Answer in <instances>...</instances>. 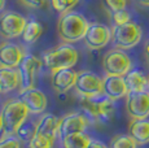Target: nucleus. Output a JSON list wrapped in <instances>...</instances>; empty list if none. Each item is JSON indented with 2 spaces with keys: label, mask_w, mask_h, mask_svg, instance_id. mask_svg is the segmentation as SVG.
Wrapping results in <instances>:
<instances>
[{
  "label": "nucleus",
  "mask_w": 149,
  "mask_h": 148,
  "mask_svg": "<svg viewBox=\"0 0 149 148\" xmlns=\"http://www.w3.org/2000/svg\"><path fill=\"white\" fill-rule=\"evenodd\" d=\"M87 148H108L107 146H105L104 143H101L100 140H91V143L88 144V147Z\"/></svg>",
  "instance_id": "obj_31"
},
{
  "label": "nucleus",
  "mask_w": 149,
  "mask_h": 148,
  "mask_svg": "<svg viewBox=\"0 0 149 148\" xmlns=\"http://www.w3.org/2000/svg\"><path fill=\"white\" fill-rule=\"evenodd\" d=\"M123 78H125L128 92L148 91V77L145 75L141 70L131 69Z\"/></svg>",
  "instance_id": "obj_20"
},
{
  "label": "nucleus",
  "mask_w": 149,
  "mask_h": 148,
  "mask_svg": "<svg viewBox=\"0 0 149 148\" xmlns=\"http://www.w3.org/2000/svg\"><path fill=\"white\" fill-rule=\"evenodd\" d=\"M81 108L83 114L90 121L108 124L114 117L116 107L113 100L107 96H96V98H81Z\"/></svg>",
  "instance_id": "obj_3"
},
{
  "label": "nucleus",
  "mask_w": 149,
  "mask_h": 148,
  "mask_svg": "<svg viewBox=\"0 0 149 148\" xmlns=\"http://www.w3.org/2000/svg\"><path fill=\"white\" fill-rule=\"evenodd\" d=\"M102 4L109 13H114L127 8L128 0H102Z\"/></svg>",
  "instance_id": "obj_27"
},
{
  "label": "nucleus",
  "mask_w": 149,
  "mask_h": 148,
  "mask_svg": "<svg viewBox=\"0 0 149 148\" xmlns=\"http://www.w3.org/2000/svg\"><path fill=\"white\" fill-rule=\"evenodd\" d=\"M60 131V118L54 114L45 113L36 122V134L43 135L48 139L56 140Z\"/></svg>",
  "instance_id": "obj_17"
},
{
  "label": "nucleus",
  "mask_w": 149,
  "mask_h": 148,
  "mask_svg": "<svg viewBox=\"0 0 149 148\" xmlns=\"http://www.w3.org/2000/svg\"><path fill=\"white\" fill-rule=\"evenodd\" d=\"M4 130V127H3V119H1V116H0V133Z\"/></svg>",
  "instance_id": "obj_35"
},
{
  "label": "nucleus",
  "mask_w": 149,
  "mask_h": 148,
  "mask_svg": "<svg viewBox=\"0 0 149 148\" xmlns=\"http://www.w3.org/2000/svg\"><path fill=\"white\" fill-rule=\"evenodd\" d=\"M24 5H26L29 8H35V9H40L44 8L47 4V0H19Z\"/></svg>",
  "instance_id": "obj_30"
},
{
  "label": "nucleus",
  "mask_w": 149,
  "mask_h": 148,
  "mask_svg": "<svg viewBox=\"0 0 149 148\" xmlns=\"http://www.w3.org/2000/svg\"><path fill=\"white\" fill-rule=\"evenodd\" d=\"M21 86L18 70L14 68L0 66V91L3 94H8L17 90Z\"/></svg>",
  "instance_id": "obj_18"
},
{
  "label": "nucleus",
  "mask_w": 149,
  "mask_h": 148,
  "mask_svg": "<svg viewBox=\"0 0 149 148\" xmlns=\"http://www.w3.org/2000/svg\"><path fill=\"white\" fill-rule=\"evenodd\" d=\"M111 21H113L114 26H121V25L131 22V15L127 9L118 10V12L111 13Z\"/></svg>",
  "instance_id": "obj_28"
},
{
  "label": "nucleus",
  "mask_w": 149,
  "mask_h": 148,
  "mask_svg": "<svg viewBox=\"0 0 149 148\" xmlns=\"http://www.w3.org/2000/svg\"><path fill=\"white\" fill-rule=\"evenodd\" d=\"M26 24L27 20L17 12H4L0 15V35L7 40L18 38L24 33Z\"/></svg>",
  "instance_id": "obj_8"
},
{
  "label": "nucleus",
  "mask_w": 149,
  "mask_h": 148,
  "mask_svg": "<svg viewBox=\"0 0 149 148\" xmlns=\"http://www.w3.org/2000/svg\"><path fill=\"white\" fill-rule=\"evenodd\" d=\"M78 57L79 53L74 45L62 43L45 51L42 56V61L51 72H56L61 69H71L77 64Z\"/></svg>",
  "instance_id": "obj_2"
},
{
  "label": "nucleus",
  "mask_w": 149,
  "mask_h": 148,
  "mask_svg": "<svg viewBox=\"0 0 149 148\" xmlns=\"http://www.w3.org/2000/svg\"><path fill=\"white\" fill-rule=\"evenodd\" d=\"M78 3L79 0H51L52 8L60 15H65V13L70 12Z\"/></svg>",
  "instance_id": "obj_24"
},
{
  "label": "nucleus",
  "mask_w": 149,
  "mask_h": 148,
  "mask_svg": "<svg viewBox=\"0 0 149 148\" xmlns=\"http://www.w3.org/2000/svg\"><path fill=\"white\" fill-rule=\"evenodd\" d=\"M0 148H21V140L16 136L4 135L0 139Z\"/></svg>",
  "instance_id": "obj_29"
},
{
  "label": "nucleus",
  "mask_w": 149,
  "mask_h": 148,
  "mask_svg": "<svg viewBox=\"0 0 149 148\" xmlns=\"http://www.w3.org/2000/svg\"><path fill=\"white\" fill-rule=\"evenodd\" d=\"M43 33V26L40 22L35 21V20H30L27 21L26 27H25L24 33H22V40L26 44H33L40 38Z\"/></svg>",
  "instance_id": "obj_21"
},
{
  "label": "nucleus",
  "mask_w": 149,
  "mask_h": 148,
  "mask_svg": "<svg viewBox=\"0 0 149 148\" xmlns=\"http://www.w3.org/2000/svg\"><path fill=\"white\" fill-rule=\"evenodd\" d=\"M4 7H5V0H0V12L4 9Z\"/></svg>",
  "instance_id": "obj_34"
},
{
  "label": "nucleus",
  "mask_w": 149,
  "mask_h": 148,
  "mask_svg": "<svg viewBox=\"0 0 149 148\" xmlns=\"http://www.w3.org/2000/svg\"><path fill=\"white\" fill-rule=\"evenodd\" d=\"M83 40L90 50H101L110 43L111 29L100 22L90 24V27H88Z\"/></svg>",
  "instance_id": "obj_11"
},
{
  "label": "nucleus",
  "mask_w": 149,
  "mask_h": 148,
  "mask_svg": "<svg viewBox=\"0 0 149 148\" xmlns=\"http://www.w3.org/2000/svg\"><path fill=\"white\" fill-rule=\"evenodd\" d=\"M61 140H62V148H87L92 139L86 133H78L65 136Z\"/></svg>",
  "instance_id": "obj_22"
},
{
  "label": "nucleus",
  "mask_w": 149,
  "mask_h": 148,
  "mask_svg": "<svg viewBox=\"0 0 149 148\" xmlns=\"http://www.w3.org/2000/svg\"><path fill=\"white\" fill-rule=\"evenodd\" d=\"M128 90L123 77L105 75L102 78V95H105L110 100H119L122 98H126Z\"/></svg>",
  "instance_id": "obj_15"
},
{
  "label": "nucleus",
  "mask_w": 149,
  "mask_h": 148,
  "mask_svg": "<svg viewBox=\"0 0 149 148\" xmlns=\"http://www.w3.org/2000/svg\"><path fill=\"white\" fill-rule=\"evenodd\" d=\"M54 147V140L48 139L43 135L35 134L34 138L29 142V148H53Z\"/></svg>",
  "instance_id": "obj_26"
},
{
  "label": "nucleus",
  "mask_w": 149,
  "mask_h": 148,
  "mask_svg": "<svg viewBox=\"0 0 149 148\" xmlns=\"http://www.w3.org/2000/svg\"><path fill=\"white\" fill-rule=\"evenodd\" d=\"M144 56H145V59H147V61L149 62V39L144 45Z\"/></svg>",
  "instance_id": "obj_32"
},
{
  "label": "nucleus",
  "mask_w": 149,
  "mask_h": 148,
  "mask_svg": "<svg viewBox=\"0 0 149 148\" xmlns=\"http://www.w3.org/2000/svg\"><path fill=\"white\" fill-rule=\"evenodd\" d=\"M36 134V124H31V122H25L21 127L18 129L17 131V135L21 140H25V142H30L31 139L34 138V135Z\"/></svg>",
  "instance_id": "obj_25"
},
{
  "label": "nucleus",
  "mask_w": 149,
  "mask_h": 148,
  "mask_svg": "<svg viewBox=\"0 0 149 148\" xmlns=\"http://www.w3.org/2000/svg\"><path fill=\"white\" fill-rule=\"evenodd\" d=\"M148 91H149V77H148Z\"/></svg>",
  "instance_id": "obj_36"
},
{
  "label": "nucleus",
  "mask_w": 149,
  "mask_h": 148,
  "mask_svg": "<svg viewBox=\"0 0 149 148\" xmlns=\"http://www.w3.org/2000/svg\"><path fill=\"white\" fill-rule=\"evenodd\" d=\"M19 99L26 105L29 113L31 114H42L47 109L48 100L43 91L35 89H27L19 92Z\"/></svg>",
  "instance_id": "obj_14"
},
{
  "label": "nucleus",
  "mask_w": 149,
  "mask_h": 148,
  "mask_svg": "<svg viewBox=\"0 0 149 148\" xmlns=\"http://www.w3.org/2000/svg\"><path fill=\"white\" fill-rule=\"evenodd\" d=\"M143 29L139 24L131 21L121 26H113L111 29V42L114 47L119 50H131L141 42Z\"/></svg>",
  "instance_id": "obj_5"
},
{
  "label": "nucleus",
  "mask_w": 149,
  "mask_h": 148,
  "mask_svg": "<svg viewBox=\"0 0 149 148\" xmlns=\"http://www.w3.org/2000/svg\"><path fill=\"white\" fill-rule=\"evenodd\" d=\"M88 124H90V119L86 117L83 113L81 112L69 113L62 118H60V131H58L60 138L62 139L68 135L84 133Z\"/></svg>",
  "instance_id": "obj_12"
},
{
  "label": "nucleus",
  "mask_w": 149,
  "mask_h": 148,
  "mask_svg": "<svg viewBox=\"0 0 149 148\" xmlns=\"http://www.w3.org/2000/svg\"><path fill=\"white\" fill-rule=\"evenodd\" d=\"M0 116L4 127L3 131L5 133V135H13L17 134L18 129L26 122L29 110L21 99H12L3 105Z\"/></svg>",
  "instance_id": "obj_4"
},
{
  "label": "nucleus",
  "mask_w": 149,
  "mask_h": 148,
  "mask_svg": "<svg viewBox=\"0 0 149 148\" xmlns=\"http://www.w3.org/2000/svg\"><path fill=\"white\" fill-rule=\"evenodd\" d=\"M136 142L128 134L116 135L110 142V148H136Z\"/></svg>",
  "instance_id": "obj_23"
},
{
  "label": "nucleus",
  "mask_w": 149,
  "mask_h": 148,
  "mask_svg": "<svg viewBox=\"0 0 149 148\" xmlns=\"http://www.w3.org/2000/svg\"><path fill=\"white\" fill-rule=\"evenodd\" d=\"M74 89L81 98H96L102 95V78L93 72L83 70L78 73Z\"/></svg>",
  "instance_id": "obj_7"
},
{
  "label": "nucleus",
  "mask_w": 149,
  "mask_h": 148,
  "mask_svg": "<svg viewBox=\"0 0 149 148\" xmlns=\"http://www.w3.org/2000/svg\"><path fill=\"white\" fill-rule=\"evenodd\" d=\"M128 135L139 146L149 143V119H132L128 125Z\"/></svg>",
  "instance_id": "obj_19"
},
{
  "label": "nucleus",
  "mask_w": 149,
  "mask_h": 148,
  "mask_svg": "<svg viewBox=\"0 0 149 148\" xmlns=\"http://www.w3.org/2000/svg\"><path fill=\"white\" fill-rule=\"evenodd\" d=\"M26 56L21 45L9 40H3L0 43V66L5 68H17Z\"/></svg>",
  "instance_id": "obj_13"
},
{
  "label": "nucleus",
  "mask_w": 149,
  "mask_h": 148,
  "mask_svg": "<svg viewBox=\"0 0 149 148\" xmlns=\"http://www.w3.org/2000/svg\"><path fill=\"white\" fill-rule=\"evenodd\" d=\"M43 61L39 60L34 55H26L24 60L21 61L19 66L17 68L19 74V81H21V86L19 90L24 91L27 89H33L35 84L36 74L40 72Z\"/></svg>",
  "instance_id": "obj_9"
},
{
  "label": "nucleus",
  "mask_w": 149,
  "mask_h": 148,
  "mask_svg": "<svg viewBox=\"0 0 149 148\" xmlns=\"http://www.w3.org/2000/svg\"><path fill=\"white\" fill-rule=\"evenodd\" d=\"M78 73L73 69H61L51 72V84L53 90L58 94H65L75 86Z\"/></svg>",
  "instance_id": "obj_16"
},
{
  "label": "nucleus",
  "mask_w": 149,
  "mask_h": 148,
  "mask_svg": "<svg viewBox=\"0 0 149 148\" xmlns=\"http://www.w3.org/2000/svg\"><path fill=\"white\" fill-rule=\"evenodd\" d=\"M126 110L131 119H147L149 117V91L128 92L126 96Z\"/></svg>",
  "instance_id": "obj_10"
},
{
  "label": "nucleus",
  "mask_w": 149,
  "mask_h": 148,
  "mask_svg": "<svg viewBox=\"0 0 149 148\" xmlns=\"http://www.w3.org/2000/svg\"><path fill=\"white\" fill-rule=\"evenodd\" d=\"M102 69L107 75L125 77L132 69V60L126 51L114 48L108 51L102 57Z\"/></svg>",
  "instance_id": "obj_6"
},
{
  "label": "nucleus",
  "mask_w": 149,
  "mask_h": 148,
  "mask_svg": "<svg viewBox=\"0 0 149 148\" xmlns=\"http://www.w3.org/2000/svg\"><path fill=\"white\" fill-rule=\"evenodd\" d=\"M0 92H1V91H0Z\"/></svg>",
  "instance_id": "obj_37"
},
{
  "label": "nucleus",
  "mask_w": 149,
  "mask_h": 148,
  "mask_svg": "<svg viewBox=\"0 0 149 148\" xmlns=\"http://www.w3.org/2000/svg\"><path fill=\"white\" fill-rule=\"evenodd\" d=\"M88 27H90V22L86 20V17L78 12H73V10L61 15L58 24H57L60 39L64 43L70 44L84 39Z\"/></svg>",
  "instance_id": "obj_1"
},
{
  "label": "nucleus",
  "mask_w": 149,
  "mask_h": 148,
  "mask_svg": "<svg viewBox=\"0 0 149 148\" xmlns=\"http://www.w3.org/2000/svg\"><path fill=\"white\" fill-rule=\"evenodd\" d=\"M139 5H141V7H147L149 8V0H135Z\"/></svg>",
  "instance_id": "obj_33"
}]
</instances>
